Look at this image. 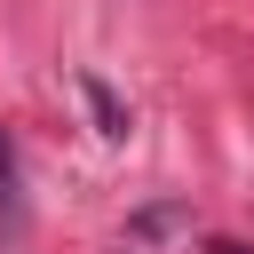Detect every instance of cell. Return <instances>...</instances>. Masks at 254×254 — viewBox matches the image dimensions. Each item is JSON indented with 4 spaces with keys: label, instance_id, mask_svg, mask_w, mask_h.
<instances>
[{
    "label": "cell",
    "instance_id": "cell-1",
    "mask_svg": "<svg viewBox=\"0 0 254 254\" xmlns=\"http://www.w3.org/2000/svg\"><path fill=\"white\" fill-rule=\"evenodd\" d=\"M0 230L8 238L24 230V190H16V143H8V127H0Z\"/></svg>",
    "mask_w": 254,
    "mask_h": 254
},
{
    "label": "cell",
    "instance_id": "cell-2",
    "mask_svg": "<svg viewBox=\"0 0 254 254\" xmlns=\"http://www.w3.org/2000/svg\"><path fill=\"white\" fill-rule=\"evenodd\" d=\"M206 254H254V246H238V238H222V246H206Z\"/></svg>",
    "mask_w": 254,
    "mask_h": 254
}]
</instances>
